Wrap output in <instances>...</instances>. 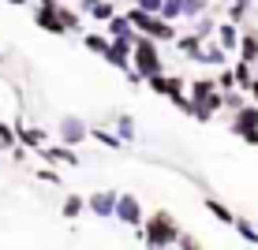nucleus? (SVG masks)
<instances>
[{"mask_svg": "<svg viewBox=\"0 0 258 250\" xmlns=\"http://www.w3.org/2000/svg\"><path fill=\"white\" fill-rule=\"evenodd\" d=\"M123 75H127V86H131V90H139V86L146 82V78H142V75H139L135 67H131V71H123Z\"/></svg>", "mask_w": 258, "mask_h": 250, "instance_id": "obj_35", "label": "nucleus"}, {"mask_svg": "<svg viewBox=\"0 0 258 250\" xmlns=\"http://www.w3.org/2000/svg\"><path fill=\"white\" fill-rule=\"evenodd\" d=\"M131 4H139V8H146V12H157V15H161V4H165V0H131Z\"/></svg>", "mask_w": 258, "mask_h": 250, "instance_id": "obj_34", "label": "nucleus"}, {"mask_svg": "<svg viewBox=\"0 0 258 250\" xmlns=\"http://www.w3.org/2000/svg\"><path fill=\"white\" fill-rule=\"evenodd\" d=\"M202 45H206V41L199 38V34H176V52H183V56L187 60H199V52H202Z\"/></svg>", "mask_w": 258, "mask_h": 250, "instance_id": "obj_18", "label": "nucleus"}, {"mask_svg": "<svg viewBox=\"0 0 258 250\" xmlns=\"http://www.w3.org/2000/svg\"><path fill=\"white\" fill-rule=\"evenodd\" d=\"M56 138L64 142V146H83V142L90 138V127H86V120H79L75 112H64L56 120Z\"/></svg>", "mask_w": 258, "mask_h": 250, "instance_id": "obj_4", "label": "nucleus"}, {"mask_svg": "<svg viewBox=\"0 0 258 250\" xmlns=\"http://www.w3.org/2000/svg\"><path fill=\"white\" fill-rule=\"evenodd\" d=\"M34 26L45 30V34H52V38H64V34H68V26L60 23V15H56V8H45V4L34 8Z\"/></svg>", "mask_w": 258, "mask_h": 250, "instance_id": "obj_9", "label": "nucleus"}, {"mask_svg": "<svg viewBox=\"0 0 258 250\" xmlns=\"http://www.w3.org/2000/svg\"><path fill=\"white\" fill-rule=\"evenodd\" d=\"M239 60L258 64V26H239Z\"/></svg>", "mask_w": 258, "mask_h": 250, "instance_id": "obj_14", "label": "nucleus"}, {"mask_svg": "<svg viewBox=\"0 0 258 250\" xmlns=\"http://www.w3.org/2000/svg\"><path fill=\"white\" fill-rule=\"evenodd\" d=\"M0 64H4V52H0Z\"/></svg>", "mask_w": 258, "mask_h": 250, "instance_id": "obj_38", "label": "nucleus"}, {"mask_svg": "<svg viewBox=\"0 0 258 250\" xmlns=\"http://www.w3.org/2000/svg\"><path fill=\"white\" fill-rule=\"evenodd\" d=\"M161 15H165L168 23L183 19V0H165V4H161Z\"/></svg>", "mask_w": 258, "mask_h": 250, "instance_id": "obj_32", "label": "nucleus"}, {"mask_svg": "<svg viewBox=\"0 0 258 250\" xmlns=\"http://www.w3.org/2000/svg\"><path fill=\"white\" fill-rule=\"evenodd\" d=\"M254 224H258V220H254Z\"/></svg>", "mask_w": 258, "mask_h": 250, "instance_id": "obj_39", "label": "nucleus"}, {"mask_svg": "<svg viewBox=\"0 0 258 250\" xmlns=\"http://www.w3.org/2000/svg\"><path fill=\"white\" fill-rule=\"evenodd\" d=\"M112 220H120V224H127V228H139L142 220H146V217H142V202L135 198V194H120Z\"/></svg>", "mask_w": 258, "mask_h": 250, "instance_id": "obj_6", "label": "nucleus"}, {"mask_svg": "<svg viewBox=\"0 0 258 250\" xmlns=\"http://www.w3.org/2000/svg\"><path fill=\"white\" fill-rule=\"evenodd\" d=\"M206 8H210V0H183V19H199V15H206Z\"/></svg>", "mask_w": 258, "mask_h": 250, "instance_id": "obj_29", "label": "nucleus"}, {"mask_svg": "<svg viewBox=\"0 0 258 250\" xmlns=\"http://www.w3.org/2000/svg\"><path fill=\"white\" fill-rule=\"evenodd\" d=\"M79 12L97 19V23H109L112 15H116V4H112V0H79Z\"/></svg>", "mask_w": 258, "mask_h": 250, "instance_id": "obj_12", "label": "nucleus"}, {"mask_svg": "<svg viewBox=\"0 0 258 250\" xmlns=\"http://www.w3.org/2000/svg\"><path fill=\"white\" fill-rule=\"evenodd\" d=\"M195 64H206V67H225L228 64V49L221 45L217 38H206V45H202V52H199V60Z\"/></svg>", "mask_w": 258, "mask_h": 250, "instance_id": "obj_11", "label": "nucleus"}, {"mask_svg": "<svg viewBox=\"0 0 258 250\" xmlns=\"http://www.w3.org/2000/svg\"><path fill=\"white\" fill-rule=\"evenodd\" d=\"M176 239H180V224L172 220V213H165V209H157L154 217H146L139 224V243H146V246H176Z\"/></svg>", "mask_w": 258, "mask_h": 250, "instance_id": "obj_1", "label": "nucleus"}, {"mask_svg": "<svg viewBox=\"0 0 258 250\" xmlns=\"http://www.w3.org/2000/svg\"><path fill=\"white\" fill-rule=\"evenodd\" d=\"M56 15H60V23L68 26V34H83V30H86V26H83V12H79V8L56 4Z\"/></svg>", "mask_w": 258, "mask_h": 250, "instance_id": "obj_20", "label": "nucleus"}, {"mask_svg": "<svg viewBox=\"0 0 258 250\" xmlns=\"http://www.w3.org/2000/svg\"><path fill=\"white\" fill-rule=\"evenodd\" d=\"M131 67L139 71L142 78L154 75V71H165V60H161V41L146 38V34H139L135 45H131Z\"/></svg>", "mask_w": 258, "mask_h": 250, "instance_id": "obj_2", "label": "nucleus"}, {"mask_svg": "<svg viewBox=\"0 0 258 250\" xmlns=\"http://www.w3.org/2000/svg\"><path fill=\"white\" fill-rule=\"evenodd\" d=\"M90 138H94V142H101L105 149H123V146H127V142H123L116 131H105V127H90Z\"/></svg>", "mask_w": 258, "mask_h": 250, "instance_id": "obj_25", "label": "nucleus"}, {"mask_svg": "<svg viewBox=\"0 0 258 250\" xmlns=\"http://www.w3.org/2000/svg\"><path fill=\"white\" fill-rule=\"evenodd\" d=\"M202 205H206V213H210V217H213V220H221V224H228V228H232V224H236V213H232V209H228V205H225V202H221V198H206V202H202Z\"/></svg>", "mask_w": 258, "mask_h": 250, "instance_id": "obj_21", "label": "nucleus"}, {"mask_svg": "<svg viewBox=\"0 0 258 250\" xmlns=\"http://www.w3.org/2000/svg\"><path fill=\"white\" fill-rule=\"evenodd\" d=\"M12 146H19V135H15L12 123L0 120V149H12Z\"/></svg>", "mask_w": 258, "mask_h": 250, "instance_id": "obj_31", "label": "nucleus"}, {"mask_svg": "<svg viewBox=\"0 0 258 250\" xmlns=\"http://www.w3.org/2000/svg\"><path fill=\"white\" fill-rule=\"evenodd\" d=\"M236 235L239 239H243V243H251V246H258V224H251V220H247V217H236Z\"/></svg>", "mask_w": 258, "mask_h": 250, "instance_id": "obj_26", "label": "nucleus"}, {"mask_svg": "<svg viewBox=\"0 0 258 250\" xmlns=\"http://www.w3.org/2000/svg\"><path fill=\"white\" fill-rule=\"evenodd\" d=\"M116 198H120L116 191H97V194L86 198V209H90L94 217H101V220H112V213H116Z\"/></svg>", "mask_w": 258, "mask_h": 250, "instance_id": "obj_10", "label": "nucleus"}, {"mask_svg": "<svg viewBox=\"0 0 258 250\" xmlns=\"http://www.w3.org/2000/svg\"><path fill=\"white\" fill-rule=\"evenodd\" d=\"M34 176H38L41 183H49V187H60V183H64V176H60L52 164H45V168H34Z\"/></svg>", "mask_w": 258, "mask_h": 250, "instance_id": "obj_30", "label": "nucleus"}, {"mask_svg": "<svg viewBox=\"0 0 258 250\" xmlns=\"http://www.w3.org/2000/svg\"><path fill=\"white\" fill-rule=\"evenodd\" d=\"M105 34H109V38H127V41H135L139 38V30H135V23L127 19V15H112L109 23H105Z\"/></svg>", "mask_w": 258, "mask_h": 250, "instance_id": "obj_15", "label": "nucleus"}, {"mask_svg": "<svg viewBox=\"0 0 258 250\" xmlns=\"http://www.w3.org/2000/svg\"><path fill=\"white\" fill-rule=\"evenodd\" d=\"M254 8H258V0H228V19L239 23V26H247L251 15H254Z\"/></svg>", "mask_w": 258, "mask_h": 250, "instance_id": "obj_17", "label": "nucleus"}, {"mask_svg": "<svg viewBox=\"0 0 258 250\" xmlns=\"http://www.w3.org/2000/svg\"><path fill=\"white\" fill-rule=\"evenodd\" d=\"M239 34H243V30H239V23L225 19V23H217V34H213V38H217L228 52H239Z\"/></svg>", "mask_w": 258, "mask_h": 250, "instance_id": "obj_16", "label": "nucleus"}, {"mask_svg": "<svg viewBox=\"0 0 258 250\" xmlns=\"http://www.w3.org/2000/svg\"><path fill=\"white\" fill-rule=\"evenodd\" d=\"M38 153H41L45 164H71V168L83 164V157L75 153V146H64V142H56V146H41Z\"/></svg>", "mask_w": 258, "mask_h": 250, "instance_id": "obj_8", "label": "nucleus"}, {"mask_svg": "<svg viewBox=\"0 0 258 250\" xmlns=\"http://www.w3.org/2000/svg\"><path fill=\"white\" fill-rule=\"evenodd\" d=\"M251 67H254V64H247V60H236V64H232L239 90H251V82H254V71H251Z\"/></svg>", "mask_w": 258, "mask_h": 250, "instance_id": "obj_27", "label": "nucleus"}, {"mask_svg": "<svg viewBox=\"0 0 258 250\" xmlns=\"http://www.w3.org/2000/svg\"><path fill=\"white\" fill-rule=\"evenodd\" d=\"M8 4H15V8H26V4H30V0H8Z\"/></svg>", "mask_w": 258, "mask_h": 250, "instance_id": "obj_37", "label": "nucleus"}, {"mask_svg": "<svg viewBox=\"0 0 258 250\" xmlns=\"http://www.w3.org/2000/svg\"><path fill=\"white\" fill-rule=\"evenodd\" d=\"M176 246H180V250H199V246H202V239H195V235H183V231H180Z\"/></svg>", "mask_w": 258, "mask_h": 250, "instance_id": "obj_33", "label": "nucleus"}, {"mask_svg": "<svg viewBox=\"0 0 258 250\" xmlns=\"http://www.w3.org/2000/svg\"><path fill=\"white\" fill-rule=\"evenodd\" d=\"M131 45H135V41H127V38H112L101 60H105L109 67H116V71H131Z\"/></svg>", "mask_w": 258, "mask_h": 250, "instance_id": "obj_7", "label": "nucleus"}, {"mask_svg": "<svg viewBox=\"0 0 258 250\" xmlns=\"http://www.w3.org/2000/svg\"><path fill=\"white\" fill-rule=\"evenodd\" d=\"M146 86H150V90H154L157 97H168V101H172L176 94L187 90V78L168 75V71H154V75H146Z\"/></svg>", "mask_w": 258, "mask_h": 250, "instance_id": "obj_5", "label": "nucleus"}, {"mask_svg": "<svg viewBox=\"0 0 258 250\" xmlns=\"http://www.w3.org/2000/svg\"><path fill=\"white\" fill-rule=\"evenodd\" d=\"M213 90H217V78H213V75L187 78V94H191V101H202V97H210Z\"/></svg>", "mask_w": 258, "mask_h": 250, "instance_id": "obj_19", "label": "nucleus"}, {"mask_svg": "<svg viewBox=\"0 0 258 250\" xmlns=\"http://www.w3.org/2000/svg\"><path fill=\"white\" fill-rule=\"evenodd\" d=\"M79 38H83V49L94 52V56H105V49H109V41H112L109 34H90V30H83Z\"/></svg>", "mask_w": 258, "mask_h": 250, "instance_id": "obj_22", "label": "nucleus"}, {"mask_svg": "<svg viewBox=\"0 0 258 250\" xmlns=\"http://www.w3.org/2000/svg\"><path fill=\"white\" fill-rule=\"evenodd\" d=\"M116 135L123 142H135L139 138V127H135V116H131V112H116Z\"/></svg>", "mask_w": 258, "mask_h": 250, "instance_id": "obj_24", "label": "nucleus"}, {"mask_svg": "<svg viewBox=\"0 0 258 250\" xmlns=\"http://www.w3.org/2000/svg\"><path fill=\"white\" fill-rule=\"evenodd\" d=\"M247 94H251V101L258 105V75H254V82H251V90H247Z\"/></svg>", "mask_w": 258, "mask_h": 250, "instance_id": "obj_36", "label": "nucleus"}, {"mask_svg": "<svg viewBox=\"0 0 258 250\" xmlns=\"http://www.w3.org/2000/svg\"><path fill=\"white\" fill-rule=\"evenodd\" d=\"M195 34H199L202 41L213 38V34H217V19H210V15H199V19H195Z\"/></svg>", "mask_w": 258, "mask_h": 250, "instance_id": "obj_28", "label": "nucleus"}, {"mask_svg": "<svg viewBox=\"0 0 258 250\" xmlns=\"http://www.w3.org/2000/svg\"><path fill=\"white\" fill-rule=\"evenodd\" d=\"M228 131H232L239 142H247V146H258V105H254V101L239 105V109L232 112Z\"/></svg>", "mask_w": 258, "mask_h": 250, "instance_id": "obj_3", "label": "nucleus"}, {"mask_svg": "<svg viewBox=\"0 0 258 250\" xmlns=\"http://www.w3.org/2000/svg\"><path fill=\"white\" fill-rule=\"evenodd\" d=\"M15 135H19V142H23L26 149H41L49 142V131L45 127H26L23 120H15Z\"/></svg>", "mask_w": 258, "mask_h": 250, "instance_id": "obj_13", "label": "nucleus"}, {"mask_svg": "<svg viewBox=\"0 0 258 250\" xmlns=\"http://www.w3.org/2000/svg\"><path fill=\"white\" fill-rule=\"evenodd\" d=\"M60 213H64V220H79L86 213V198L83 194H68L64 205H60Z\"/></svg>", "mask_w": 258, "mask_h": 250, "instance_id": "obj_23", "label": "nucleus"}]
</instances>
